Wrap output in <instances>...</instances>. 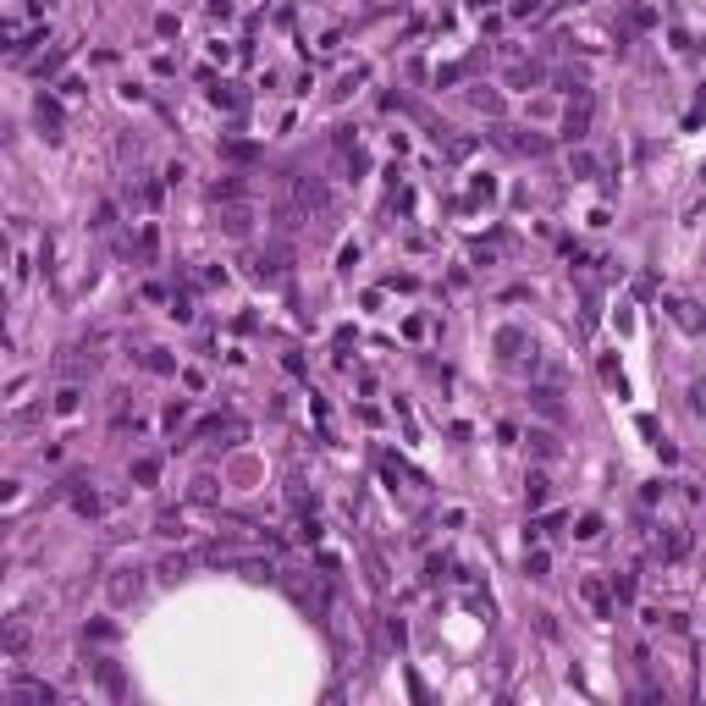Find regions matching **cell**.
<instances>
[{
	"label": "cell",
	"mask_w": 706,
	"mask_h": 706,
	"mask_svg": "<svg viewBox=\"0 0 706 706\" xmlns=\"http://www.w3.org/2000/svg\"><path fill=\"white\" fill-rule=\"evenodd\" d=\"M292 205L304 210V215H326V210H332V188H326V177H298V183H292Z\"/></svg>",
	"instance_id": "cell-1"
},
{
	"label": "cell",
	"mask_w": 706,
	"mask_h": 706,
	"mask_svg": "<svg viewBox=\"0 0 706 706\" xmlns=\"http://www.w3.org/2000/svg\"><path fill=\"white\" fill-rule=\"evenodd\" d=\"M138 590H144V568H116V574L105 580V602H111V607H127Z\"/></svg>",
	"instance_id": "cell-2"
},
{
	"label": "cell",
	"mask_w": 706,
	"mask_h": 706,
	"mask_svg": "<svg viewBox=\"0 0 706 706\" xmlns=\"http://www.w3.org/2000/svg\"><path fill=\"white\" fill-rule=\"evenodd\" d=\"M78 409H83V387H78V381H66L61 392H56V403H50V414H56V419H72Z\"/></svg>",
	"instance_id": "cell-3"
},
{
	"label": "cell",
	"mask_w": 706,
	"mask_h": 706,
	"mask_svg": "<svg viewBox=\"0 0 706 706\" xmlns=\"http://www.w3.org/2000/svg\"><path fill=\"white\" fill-rule=\"evenodd\" d=\"M580 596L596 607V618H613V596H607V585H602V580H585V585H580Z\"/></svg>",
	"instance_id": "cell-4"
},
{
	"label": "cell",
	"mask_w": 706,
	"mask_h": 706,
	"mask_svg": "<svg viewBox=\"0 0 706 706\" xmlns=\"http://www.w3.org/2000/svg\"><path fill=\"white\" fill-rule=\"evenodd\" d=\"M585 127H590V100L568 105V116H563V133H568V138H585Z\"/></svg>",
	"instance_id": "cell-5"
},
{
	"label": "cell",
	"mask_w": 706,
	"mask_h": 706,
	"mask_svg": "<svg viewBox=\"0 0 706 706\" xmlns=\"http://www.w3.org/2000/svg\"><path fill=\"white\" fill-rule=\"evenodd\" d=\"M370 78V66H353V72H342L337 78V88H332V100H348V94H359V83Z\"/></svg>",
	"instance_id": "cell-6"
},
{
	"label": "cell",
	"mask_w": 706,
	"mask_h": 706,
	"mask_svg": "<svg viewBox=\"0 0 706 706\" xmlns=\"http://www.w3.org/2000/svg\"><path fill=\"white\" fill-rule=\"evenodd\" d=\"M546 497H552V480H546V475H541V469H536V475L524 480V502H530V508H541V502H546Z\"/></svg>",
	"instance_id": "cell-7"
},
{
	"label": "cell",
	"mask_w": 706,
	"mask_h": 706,
	"mask_svg": "<svg viewBox=\"0 0 706 706\" xmlns=\"http://www.w3.org/2000/svg\"><path fill=\"white\" fill-rule=\"evenodd\" d=\"M530 397H536V409H541L546 419H558V414H563V403H558V392H552V387H536Z\"/></svg>",
	"instance_id": "cell-8"
},
{
	"label": "cell",
	"mask_w": 706,
	"mask_h": 706,
	"mask_svg": "<svg viewBox=\"0 0 706 706\" xmlns=\"http://www.w3.org/2000/svg\"><path fill=\"white\" fill-rule=\"evenodd\" d=\"M133 480H138V486H155V480H160V458H138V464H133Z\"/></svg>",
	"instance_id": "cell-9"
},
{
	"label": "cell",
	"mask_w": 706,
	"mask_h": 706,
	"mask_svg": "<svg viewBox=\"0 0 706 706\" xmlns=\"http://www.w3.org/2000/svg\"><path fill=\"white\" fill-rule=\"evenodd\" d=\"M546 568H552V558H546V552H524V574H530V580H546Z\"/></svg>",
	"instance_id": "cell-10"
},
{
	"label": "cell",
	"mask_w": 706,
	"mask_h": 706,
	"mask_svg": "<svg viewBox=\"0 0 706 706\" xmlns=\"http://www.w3.org/2000/svg\"><path fill=\"white\" fill-rule=\"evenodd\" d=\"M243 193V183L237 177H221V183H210V199H237Z\"/></svg>",
	"instance_id": "cell-11"
},
{
	"label": "cell",
	"mask_w": 706,
	"mask_h": 706,
	"mask_svg": "<svg viewBox=\"0 0 706 706\" xmlns=\"http://www.w3.org/2000/svg\"><path fill=\"white\" fill-rule=\"evenodd\" d=\"M155 536H183V513H160V519H155Z\"/></svg>",
	"instance_id": "cell-12"
},
{
	"label": "cell",
	"mask_w": 706,
	"mask_h": 706,
	"mask_svg": "<svg viewBox=\"0 0 706 706\" xmlns=\"http://www.w3.org/2000/svg\"><path fill=\"white\" fill-rule=\"evenodd\" d=\"M210 105H215V111H237V94L221 83V88H210Z\"/></svg>",
	"instance_id": "cell-13"
},
{
	"label": "cell",
	"mask_w": 706,
	"mask_h": 706,
	"mask_svg": "<svg viewBox=\"0 0 706 706\" xmlns=\"http://www.w3.org/2000/svg\"><path fill=\"white\" fill-rule=\"evenodd\" d=\"M530 441H536L541 458H558V441H552V431H530Z\"/></svg>",
	"instance_id": "cell-14"
},
{
	"label": "cell",
	"mask_w": 706,
	"mask_h": 706,
	"mask_svg": "<svg viewBox=\"0 0 706 706\" xmlns=\"http://www.w3.org/2000/svg\"><path fill=\"white\" fill-rule=\"evenodd\" d=\"M227 232L243 237V232H249V210H227Z\"/></svg>",
	"instance_id": "cell-15"
},
{
	"label": "cell",
	"mask_w": 706,
	"mask_h": 706,
	"mask_svg": "<svg viewBox=\"0 0 706 706\" xmlns=\"http://www.w3.org/2000/svg\"><path fill=\"white\" fill-rule=\"evenodd\" d=\"M193 502H215V480H210V475L193 480Z\"/></svg>",
	"instance_id": "cell-16"
},
{
	"label": "cell",
	"mask_w": 706,
	"mask_h": 706,
	"mask_svg": "<svg viewBox=\"0 0 706 706\" xmlns=\"http://www.w3.org/2000/svg\"><path fill=\"white\" fill-rule=\"evenodd\" d=\"M574 536H580V541H596V536H602V519H596V513H585V519H580V530H574Z\"/></svg>",
	"instance_id": "cell-17"
},
{
	"label": "cell",
	"mask_w": 706,
	"mask_h": 706,
	"mask_svg": "<svg viewBox=\"0 0 706 706\" xmlns=\"http://www.w3.org/2000/svg\"><path fill=\"white\" fill-rule=\"evenodd\" d=\"M22 282H28V260L11 254V292H22Z\"/></svg>",
	"instance_id": "cell-18"
},
{
	"label": "cell",
	"mask_w": 706,
	"mask_h": 706,
	"mask_svg": "<svg viewBox=\"0 0 706 706\" xmlns=\"http://www.w3.org/2000/svg\"><path fill=\"white\" fill-rule=\"evenodd\" d=\"M61 100H83V78H78V72L61 78Z\"/></svg>",
	"instance_id": "cell-19"
},
{
	"label": "cell",
	"mask_w": 706,
	"mask_h": 706,
	"mask_svg": "<svg viewBox=\"0 0 706 706\" xmlns=\"http://www.w3.org/2000/svg\"><path fill=\"white\" fill-rule=\"evenodd\" d=\"M72 508H78V513H100V497H94V491H78V497H72Z\"/></svg>",
	"instance_id": "cell-20"
},
{
	"label": "cell",
	"mask_w": 706,
	"mask_h": 706,
	"mask_svg": "<svg viewBox=\"0 0 706 706\" xmlns=\"http://www.w3.org/2000/svg\"><path fill=\"white\" fill-rule=\"evenodd\" d=\"M469 100H475L480 111H502V100H497V94H491V88H475V94H469Z\"/></svg>",
	"instance_id": "cell-21"
},
{
	"label": "cell",
	"mask_w": 706,
	"mask_h": 706,
	"mask_svg": "<svg viewBox=\"0 0 706 706\" xmlns=\"http://www.w3.org/2000/svg\"><path fill=\"white\" fill-rule=\"evenodd\" d=\"M568 171H580V177H590V171H596V160H590V155L580 149V155H568Z\"/></svg>",
	"instance_id": "cell-22"
},
{
	"label": "cell",
	"mask_w": 706,
	"mask_h": 706,
	"mask_svg": "<svg viewBox=\"0 0 706 706\" xmlns=\"http://www.w3.org/2000/svg\"><path fill=\"white\" fill-rule=\"evenodd\" d=\"M359 254H364V249H359V243H348V249L337 254V265H342V270H353V265H359Z\"/></svg>",
	"instance_id": "cell-23"
},
{
	"label": "cell",
	"mask_w": 706,
	"mask_h": 706,
	"mask_svg": "<svg viewBox=\"0 0 706 706\" xmlns=\"http://www.w3.org/2000/svg\"><path fill=\"white\" fill-rule=\"evenodd\" d=\"M183 414H188L183 403H166V431H177V425H183Z\"/></svg>",
	"instance_id": "cell-24"
},
{
	"label": "cell",
	"mask_w": 706,
	"mask_h": 706,
	"mask_svg": "<svg viewBox=\"0 0 706 706\" xmlns=\"http://www.w3.org/2000/svg\"><path fill=\"white\" fill-rule=\"evenodd\" d=\"M701 332H706V309H701Z\"/></svg>",
	"instance_id": "cell-25"
},
{
	"label": "cell",
	"mask_w": 706,
	"mask_h": 706,
	"mask_svg": "<svg viewBox=\"0 0 706 706\" xmlns=\"http://www.w3.org/2000/svg\"><path fill=\"white\" fill-rule=\"evenodd\" d=\"M171 6H183V0H171Z\"/></svg>",
	"instance_id": "cell-26"
}]
</instances>
